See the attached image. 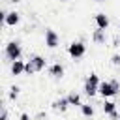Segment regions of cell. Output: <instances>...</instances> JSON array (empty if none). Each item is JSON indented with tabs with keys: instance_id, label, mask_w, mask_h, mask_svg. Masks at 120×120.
<instances>
[{
	"instance_id": "obj_10",
	"label": "cell",
	"mask_w": 120,
	"mask_h": 120,
	"mask_svg": "<svg viewBox=\"0 0 120 120\" xmlns=\"http://www.w3.org/2000/svg\"><path fill=\"white\" fill-rule=\"evenodd\" d=\"M24 68H26V62L24 60H15L9 64V73L13 77H19V75H24Z\"/></svg>"
},
{
	"instance_id": "obj_24",
	"label": "cell",
	"mask_w": 120,
	"mask_h": 120,
	"mask_svg": "<svg viewBox=\"0 0 120 120\" xmlns=\"http://www.w3.org/2000/svg\"><path fill=\"white\" fill-rule=\"evenodd\" d=\"M60 2H68V0H60Z\"/></svg>"
},
{
	"instance_id": "obj_5",
	"label": "cell",
	"mask_w": 120,
	"mask_h": 120,
	"mask_svg": "<svg viewBox=\"0 0 120 120\" xmlns=\"http://www.w3.org/2000/svg\"><path fill=\"white\" fill-rule=\"evenodd\" d=\"M68 54L73 58V60H81L84 54H86V45L82 39H75L68 45Z\"/></svg>"
},
{
	"instance_id": "obj_25",
	"label": "cell",
	"mask_w": 120,
	"mask_h": 120,
	"mask_svg": "<svg viewBox=\"0 0 120 120\" xmlns=\"http://www.w3.org/2000/svg\"><path fill=\"white\" fill-rule=\"evenodd\" d=\"M118 120H120V118H118Z\"/></svg>"
},
{
	"instance_id": "obj_2",
	"label": "cell",
	"mask_w": 120,
	"mask_h": 120,
	"mask_svg": "<svg viewBox=\"0 0 120 120\" xmlns=\"http://www.w3.org/2000/svg\"><path fill=\"white\" fill-rule=\"evenodd\" d=\"M21 56H22V45H21V41L11 39V41H8L4 45V58H6V62L11 64L15 60H21Z\"/></svg>"
},
{
	"instance_id": "obj_18",
	"label": "cell",
	"mask_w": 120,
	"mask_h": 120,
	"mask_svg": "<svg viewBox=\"0 0 120 120\" xmlns=\"http://www.w3.org/2000/svg\"><path fill=\"white\" fill-rule=\"evenodd\" d=\"M111 64H112L114 68H120V52H114V54L111 56Z\"/></svg>"
},
{
	"instance_id": "obj_1",
	"label": "cell",
	"mask_w": 120,
	"mask_h": 120,
	"mask_svg": "<svg viewBox=\"0 0 120 120\" xmlns=\"http://www.w3.org/2000/svg\"><path fill=\"white\" fill-rule=\"evenodd\" d=\"M47 68V58L41 54H30L26 60V68H24V75H34L39 73Z\"/></svg>"
},
{
	"instance_id": "obj_6",
	"label": "cell",
	"mask_w": 120,
	"mask_h": 120,
	"mask_svg": "<svg viewBox=\"0 0 120 120\" xmlns=\"http://www.w3.org/2000/svg\"><path fill=\"white\" fill-rule=\"evenodd\" d=\"M43 41H45V47H47V49H56V47H60V36H58V32L52 30V28H45Z\"/></svg>"
},
{
	"instance_id": "obj_11",
	"label": "cell",
	"mask_w": 120,
	"mask_h": 120,
	"mask_svg": "<svg viewBox=\"0 0 120 120\" xmlns=\"http://www.w3.org/2000/svg\"><path fill=\"white\" fill-rule=\"evenodd\" d=\"M92 41L96 43V45H105L107 43V30H101V28H96L94 32H92Z\"/></svg>"
},
{
	"instance_id": "obj_20",
	"label": "cell",
	"mask_w": 120,
	"mask_h": 120,
	"mask_svg": "<svg viewBox=\"0 0 120 120\" xmlns=\"http://www.w3.org/2000/svg\"><path fill=\"white\" fill-rule=\"evenodd\" d=\"M19 120H32V118H30L28 112H21V114H19Z\"/></svg>"
},
{
	"instance_id": "obj_8",
	"label": "cell",
	"mask_w": 120,
	"mask_h": 120,
	"mask_svg": "<svg viewBox=\"0 0 120 120\" xmlns=\"http://www.w3.org/2000/svg\"><path fill=\"white\" fill-rule=\"evenodd\" d=\"M47 69H49V75H51L52 79H62V77H64V73H66V68H64V64H60V62L51 64Z\"/></svg>"
},
{
	"instance_id": "obj_21",
	"label": "cell",
	"mask_w": 120,
	"mask_h": 120,
	"mask_svg": "<svg viewBox=\"0 0 120 120\" xmlns=\"http://www.w3.org/2000/svg\"><path fill=\"white\" fill-rule=\"evenodd\" d=\"M109 118H111V120H118V118H120V112H118V111H114L112 114H109Z\"/></svg>"
},
{
	"instance_id": "obj_3",
	"label": "cell",
	"mask_w": 120,
	"mask_h": 120,
	"mask_svg": "<svg viewBox=\"0 0 120 120\" xmlns=\"http://www.w3.org/2000/svg\"><path fill=\"white\" fill-rule=\"evenodd\" d=\"M99 84H101V79L96 71H92L86 79H84V84H82V94L88 96V98H94L96 94H99Z\"/></svg>"
},
{
	"instance_id": "obj_4",
	"label": "cell",
	"mask_w": 120,
	"mask_h": 120,
	"mask_svg": "<svg viewBox=\"0 0 120 120\" xmlns=\"http://www.w3.org/2000/svg\"><path fill=\"white\" fill-rule=\"evenodd\" d=\"M120 92V81L118 79H109V81H101L99 84V96L103 99H109L112 96H116Z\"/></svg>"
},
{
	"instance_id": "obj_7",
	"label": "cell",
	"mask_w": 120,
	"mask_h": 120,
	"mask_svg": "<svg viewBox=\"0 0 120 120\" xmlns=\"http://www.w3.org/2000/svg\"><path fill=\"white\" fill-rule=\"evenodd\" d=\"M6 26H9V28H13V26H17L19 22H21V13L19 11H15V9H11V11H8L6 13V17H4V21H2Z\"/></svg>"
},
{
	"instance_id": "obj_12",
	"label": "cell",
	"mask_w": 120,
	"mask_h": 120,
	"mask_svg": "<svg viewBox=\"0 0 120 120\" xmlns=\"http://www.w3.org/2000/svg\"><path fill=\"white\" fill-rule=\"evenodd\" d=\"M69 107H71V105H69L68 98H58V99H54V101H52V109H54V111H58V112H66Z\"/></svg>"
},
{
	"instance_id": "obj_17",
	"label": "cell",
	"mask_w": 120,
	"mask_h": 120,
	"mask_svg": "<svg viewBox=\"0 0 120 120\" xmlns=\"http://www.w3.org/2000/svg\"><path fill=\"white\" fill-rule=\"evenodd\" d=\"M111 47H112V49H120V34H118V32L112 36V39H111Z\"/></svg>"
},
{
	"instance_id": "obj_15",
	"label": "cell",
	"mask_w": 120,
	"mask_h": 120,
	"mask_svg": "<svg viewBox=\"0 0 120 120\" xmlns=\"http://www.w3.org/2000/svg\"><path fill=\"white\" fill-rule=\"evenodd\" d=\"M81 114H82L84 118H92V116L96 114L94 105H90V103H82V105H81Z\"/></svg>"
},
{
	"instance_id": "obj_19",
	"label": "cell",
	"mask_w": 120,
	"mask_h": 120,
	"mask_svg": "<svg viewBox=\"0 0 120 120\" xmlns=\"http://www.w3.org/2000/svg\"><path fill=\"white\" fill-rule=\"evenodd\" d=\"M0 120H9V116H8V109H6V107H2V116H0Z\"/></svg>"
},
{
	"instance_id": "obj_22",
	"label": "cell",
	"mask_w": 120,
	"mask_h": 120,
	"mask_svg": "<svg viewBox=\"0 0 120 120\" xmlns=\"http://www.w3.org/2000/svg\"><path fill=\"white\" fill-rule=\"evenodd\" d=\"M94 2H98V4H101V2H105V0H94Z\"/></svg>"
},
{
	"instance_id": "obj_23",
	"label": "cell",
	"mask_w": 120,
	"mask_h": 120,
	"mask_svg": "<svg viewBox=\"0 0 120 120\" xmlns=\"http://www.w3.org/2000/svg\"><path fill=\"white\" fill-rule=\"evenodd\" d=\"M118 34H120V24H118Z\"/></svg>"
},
{
	"instance_id": "obj_13",
	"label": "cell",
	"mask_w": 120,
	"mask_h": 120,
	"mask_svg": "<svg viewBox=\"0 0 120 120\" xmlns=\"http://www.w3.org/2000/svg\"><path fill=\"white\" fill-rule=\"evenodd\" d=\"M66 98H68V101H69V105H71V107H79V109H81V105H82V99H81V94H79V92L71 90V92H69Z\"/></svg>"
},
{
	"instance_id": "obj_16",
	"label": "cell",
	"mask_w": 120,
	"mask_h": 120,
	"mask_svg": "<svg viewBox=\"0 0 120 120\" xmlns=\"http://www.w3.org/2000/svg\"><path fill=\"white\" fill-rule=\"evenodd\" d=\"M19 94H21V88H19L17 84H13V86H9V92H8V98H9L11 101H15V99L19 98Z\"/></svg>"
},
{
	"instance_id": "obj_9",
	"label": "cell",
	"mask_w": 120,
	"mask_h": 120,
	"mask_svg": "<svg viewBox=\"0 0 120 120\" xmlns=\"http://www.w3.org/2000/svg\"><path fill=\"white\" fill-rule=\"evenodd\" d=\"M94 22H96V28H101V30H107V28H109V24H111L109 15H105L103 11H99V13H96V15H94Z\"/></svg>"
},
{
	"instance_id": "obj_14",
	"label": "cell",
	"mask_w": 120,
	"mask_h": 120,
	"mask_svg": "<svg viewBox=\"0 0 120 120\" xmlns=\"http://www.w3.org/2000/svg\"><path fill=\"white\" fill-rule=\"evenodd\" d=\"M101 111H103V114H112L114 111H116V103L114 101H111V99H103V103H101Z\"/></svg>"
}]
</instances>
